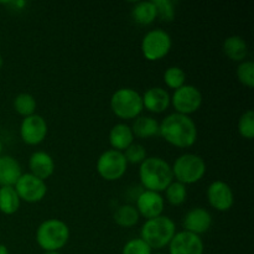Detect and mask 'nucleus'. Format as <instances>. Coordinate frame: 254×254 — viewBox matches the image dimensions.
I'll return each instance as SVG.
<instances>
[{
  "label": "nucleus",
  "mask_w": 254,
  "mask_h": 254,
  "mask_svg": "<svg viewBox=\"0 0 254 254\" xmlns=\"http://www.w3.org/2000/svg\"><path fill=\"white\" fill-rule=\"evenodd\" d=\"M169 254H203L205 243L201 236L188 231L176 232L169 243Z\"/></svg>",
  "instance_id": "nucleus-13"
},
{
  "label": "nucleus",
  "mask_w": 254,
  "mask_h": 254,
  "mask_svg": "<svg viewBox=\"0 0 254 254\" xmlns=\"http://www.w3.org/2000/svg\"><path fill=\"white\" fill-rule=\"evenodd\" d=\"M126 160L128 164H139L140 165L148 156H146L145 146L139 143H133L123 151Z\"/></svg>",
  "instance_id": "nucleus-30"
},
{
  "label": "nucleus",
  "mask_w": 254,
  "mask_h": 254,
  "mask_svg": "<svg viewBox=\"0 0 254 254\" xmlns=\"http://www.w3.org/2000/svg\"><path fill=\"white\" fill-rule=\"evenodd\" d=\"M2 141H1V139H0V156L2 155Z\"/></svg>",
  "instance_id": "nucleus-36"
},
{
  "label": "nucleus",
  "mask_w": 254,
  "mask_h": 254,
  "mask_svg": "<svg viewBox=\"0 0 254 254\" xmlns=\"http://www.w3.org/2000/svg\"><path fill=\"white\" fill-rule=\"evenodd\" d=\"M20 200L14 186H1L0 188V212L4 215H14L20 208Z\"/></svg>",
  "instance_id": "nucleus-23"
},
{
  "label": "nucleus",
  "mask_w": 254,
  "mask_h": 254,
  "mask_svg": "<svg viewBox=\"0 0 254 254\" xmlns=\"http://www.w3.org/2000/svg\"><path fill=\"white\" fill-rule=\"evenodd\" d=\"M22 175L21 164L11 155L0 156V188L14 186Z\"/></svg>",
  "instance_id": "nucleus-18"
},
{
  "label": "nucleus",
  "mask_w": 254,
  "mask_h": 254,
  "mask_svg": "<svg viewBox=\"0 0 254 254\" xmlns=\"http://www.w3.org/2000/svg\"><path fill=\"white\" fill-rule=\"evenodd\" d=\"M5 5H11V6H15L16 9H21V7H24L25 5H26V1H22V0H17V1H7V2H4Z\"/></svg>",
  "instance_id": "nucleus-33"
},
{
  "label": "nucleus",
  "mask_w": 254,
  "mask_h": 254,
  "mask_svg": "<svg viewBox=\"0 0 254 254\" xmlns=\"http://www.w3.org/2000/svg\"><path fill=\"white\" fill-rule=\"evenodd\" d=\"M131 17L136 24L150 25L155 21L158 17L156 15V7L153 0H145V1H138L134 4L131 9Z\"/></svg>",
  "instance_id": "nucleus-22"
},
{
  "label": "nucleus",
  "mask_w": 254,
  "mask_h": 254,
  "mask_svg": "<svg viewBox=\"0 0 254 254\" xmlns=\"http://www.w3.org/2000/svg\"><path fill=\"white\" fill-rule=\"evenodd\" d=\"M12 106H14L15 112L24 118L36 113V99L31 93H27V92H21V93L17 94L14 98Z\"/></svg>",
  "instance_id": "nucleus-25"
},
{
  "label": "nucleus",
  "mask_w": 254,
  "mask_h": 254,
  "mask_svg": "<svg viewBox=\"0 0 254 254\" xmlns=\"http://www.w3.org/2000/svg\"><path fill=\"white\" fill-rule=\"evenodd\" d=\"M122 254H153V250L140 237L131 238L124 245Z\"/></svg>",
  "instance_id": "nucleus-32"
},
{
  "label": "nucleus",
  "mask_w": 254,
  "mask_h": 254,
  "mask_svg": "<svg viewBox=\"0 0 254 254\" xmlns=\"http://www.w3.org/2000/svg\"><path fill=\"white\" fill-rule=\"evenodd\" d=\"M176 233V225L168 216L146 220L140 228V238L151 250H163Z\"/></svg>",
  "instance_id": "nucleus-4"
},
{
  "label": "nucleus",
  "mask_w": 254,
  "mask_h": 254,
  "mask_svg": "<svg viewBox=\"0 0 254 254\" xmlns=\"http://www.w3.org/2000/svg\"><path fill=\"white\" fill-rule=\"evenodd\" d=\"M159 124V134L171 145L190 148L197 140V126L190 116L174 112Z\"/></svg>",
  "instance_id": "nucleus-1"
},
{
  "label": "nucleus",
  "mask_w": 254,
  "mask_h": 254,
  "mask_svg": "<svg viewBox=\"0 0 254 254\" xmlns=\"http://www.w3.org/2000/svg\"><path fill=\"white\" fill-rule=\"evenodd\" d=\"M0 254H9V250L5 245L0 243Z\"/></svg>",
  "instance_id": "nucleus-34"
},
{
  "label": "nucleus",
  "mask_w": 254,
  "mask_h": 254,
  "mask_svg": "<svg viewBox=\"0 0 254 254\" xmlns=\"http://www.w3.org/2000/svg\"><path fill=\"white\" fill-rule=\"evenodd\" d=\"M164 83L171 89H178L186 84V73L181 67L170 66L165 69L163 74Z\"/></svg>",
  "instance_id": "nucleus-27"
},
{
  "label": "nucleus",
  "mask_w": 254,
  "mask_h": 254,
  "mask_svg": "<svg viewBox=\"0 0 254 254\" xmlns=\"http://www.w3.org/2000/svg\"><path fill=\"white\" fill-rule=\"evenodd\" d=\"M139 180L145 190L163 192L174 181L171 165L160 156H149L139 166Z\"/></svg>",
  "instance_id": "nucleus-2"
},
{
  "label": "nucleus",
  "mask_w": 254,
  "mask_h": 254,
  "mask_svg": "<svg viewBox=\"0 0 254 254\" xmlns=\"http://www.w3.org/2000/svg\"><path fill=\"white\" fill-rule=\"evenodd\" d=\"M207 201L212 208L220 212H226L235 205V192L227 183L215 180L207 186L206 190Z\"/></svg>",
  "instance_id": "nucleus-12"
},
{
  "label": "nucleus",
  "mask_w": 254,
  "mask_h": 254,
  "mask_svg": "<svg viewBox=\"0 0 254 254\" xmlns=\"http://www.w3.org/2000/svg\"><path fill=\"white\" fill-rule=\"evenodd\" d=\"M212 226V215L203 207H193L189 210L183 217L184 231L201 236Z\"/></svg>",
  "instance_id": "nucleus-15"
},
{
  "label": "nucleus",
  "mask_w": 254,
  "mask_h": 254,
  "mask_svg": "<svg viewBox=\"0 0 254 254\" xmlns=\"http://www.w3.org/2000/svg\"><path fill=\"white\" fill-rule=\"evenodd\" d=\"M44 254H61L60 252H44Z\"/></svg>",
  "instance_id": "nucleus-37"
},
{
  "label": "nucleus",
  "mask_w": 254,
  "mask_h": 254,
  "mask_svg": "<svg viewBox=\"0 0 254 254\" xmlns=\"http://www.w3.org/2000/svg\"><path fill=\"white\" fill-rule=\"evenodd\" d=\"M29 169L32 175L46 181L50 176L54 175L56 164H55L54 158L49 153L42 150H36L30 155Z\"/></svg>",
  "instance_id": "nucleus-17"
},
{
  "label": "nucleus",
  "mask_w": 254,
  "mask_h": 254,
  "mask_svg": "<svg viewBox=\"0 0 254 254\" xmlns=\"http://www.w3.org/2000/svg\"><path fill=\"white\" fill-rule=\"evenodd\" d=\"M159 122L150 116H139L130 126L134 136L139 139H149L159 135Z\"/></svg>",
  "instance_id": "nucleus-21"
},
{
  "label": "nucleus",
  "mask_w": 254,
  "mask_h": 254,
  "mask_svg": "<svg viewBox=\"0 0 254 254\" xmlns=\"http://www.w3.org/2000/svg\"><path fill=\"white\" fill-rule=\"evenodd\" d=\"M69 227L60 218H47L36 228V243L44 252H60L68 243Z\"/></svg>",
  "instance_id": "nucleus-3"
},
{
  "label": "nucleus",
  "mask_w": 254,
  "mask_h": 254,
  "mask_svg": "<svg viewBox=\"0 0 254 254\" xmlns=\"http://www.w3.org/2000/svg\"><path fill=\"white\" fill-rule=\"evenodd\" d=\"M20 200L27 203L40 202L47 193L46 181L41 180L31 173H22L14 185Z\"/></svg>",
  "instance_id": "nucleus-10"
},
{
  "label": "nucleus",
  "mask_w": 254,
  "mask_h": 254,
  "mask_svg": "<svg viewBox=\"0 0 254 254\" xmlns=\"http://www.w3.org/2000/svg\"><path fill=\"white\" fill-rule=\"evenodd\" d=\"M164 192H165V198L164 200H166L173 206L183 205L186 201V198H188V188H186V185L176 180H174L165 189Z\"/></svg>",
  "instance_id": "nucleus-26"
},
{
  "label": "nucleus",
  "mask_w": 254,
  "mask_h": 254,
  "mask_svg": "<svg viewBox=\"0 0 254 254\" xmlns=\"http://www.w3.org/2000/svg\"><path fill=\"white\" fill-rule=\"evenodd\" d=\"M164 207H165V200L163 195L155 191L143 190L135 200L136 211L140 217H145L146 220L163 215Z\"/></svg>",
  "instance_id": "nucleus-14"
},
{
  "label": "nucleus",
  "mask_w": 254,
  "mask_h": 254,
  "mask_svg": "<svg viewBox=\"0 0 254 254\" xmlns=\"http://www.w3.org/2000/svg\"><path fill=\"white\" fill-rule=\"evenodd\" d=\"M170 93L163 87H151L143 94V107L151 113H163L170 106Z\"/></svg>",
  "instance_id": "nucleus-16"
},
{
  "label": "nucleus",
  "mask_w": 254,
  "mask_h": 254,
  "mask_svg": "<svg viewBox=\"0 0 254 254\" xmlns=\"http://www.w3.org/2000/svg\"><path fill=\"white\" fill-rule=\"evenodd\" d=\"M134 138L130 126L126 123H117L109 130V144L114 150L124 151L134 143Z\"/></svg>",
  "instance_id": "nucleus-19"
},
{
  "label": "nucleus",
  "mask_w": 254,
  "mask_h": 254,
  "mask_svg": "<svg viewBox=\"0 0 254 254\" xmlns=\"http://www.w3.org/2000/svg\"><path fill=\"white\" fill-rule=\"evenodd\" d=\"M237 78L243 86L252 88L254 86V64L252 60H245L240 62L236 69Z\"/></svg>",
  "instance_id": "nucleus-28"
},
{
  "label": "nucleus",
  "mask_w": 254,
  "mask_h": 254,
  "mask_svg": "<svg viewBox=\"0 0 254 254\" xmlns=\"http://www.w3.org/2000/svg\"><path fill=\"white\" fill-rule=\"evenodd\" d=\"M111 109L118 118L135 119L144 109L141 94L130 87L117 89L111 97Z\"/></svg>",
  "instance_id": "nucleus-6"
},
{
  "label": "nucleus",
  "mask_w": 254,
  "mask_h": 254,
  "mask_svg": "<svg viewBox=\"0 0 254 254\" xmlns=\"http://www.w3.org/2000/svg\"><path fill=\"white\" fill-rule=\"evenodd\" d=\"M156 7V15L161 21H173L175 17V5L171 0H153Z\"/></svg>",
  "instance_id": "nucleus-31"
},
{
  "label": "nucleus",
  "mask_w": 254,
  "mask_h": 254,
  "mask_svg": "<svg viewBox=\"0 0 254 254\" xmlns=\"http://www.w3.org/2000/svg\"><path fill=\"white\" fill-rule=\"evenodd\" d=\"M113 220L119 227L131 228L138 225L139 220H140V215L136 211L135 206L126 203V205H121L114 211Z\"/></svg>",
  "instance_id": "nucleus-24"
},
{
  "label": "nucleus",
  "mask_w": 254,
  "mask_h": 254,
  "mask_svg": "<svg viewBox=\"0 0 254 254\" xmlns=\"http://www.w3.org/2000/svg\"><path fill=\"white\" fill-rule=\"evenodd\" d=\"M223 52L230 60L236 62L245 61L248 56V45L245 37L240 35H231L226 37L222 45Z\"/></svg>",
  "instance_id": "nucleus-20"
},
{
  "label": "nucleus",
  "mask_w": 254,
  "mask_h": 254,
  "mask_svg": "<svg viewBox=\"0 0 254 254\" xmlns=\"http://www.w3.org/2000/svg\"><path fill=\"white\" fill-rule=\"evenodd\" d=\"M173 47V39L164 29L156 27L146 32L141 39L140 50L148 61H159L170 52Z\"/></svg>",
  "instance_id": "nucleus-7"
},
{
  "label": "nucleus",
  "mask_w": 254,
  "mask_h": 254,
  "mask_svg": "<svg viewBox=\"0 0 254 254\" xmlns=\"http://www.w3.org/2000/svg\"><path fill=\"white\" fill-rule=\"evenodd\" d=\"M155 254H165V253H155Z\"/></svg>",
  "instance_id": "nucleus-38"
},
{
  "label": "nucleus",
  "mask_w": 254,
  "mask_h": 254,
  "mask_svg": "<svg viewBox=\"0 0 254 254\" xmlns=\"http://www.w3.org/2000/svg\"><path fill=\"white\" fill-rule=\"evenodd\" d=\"M202 93L193 84H184L180 88L175 89L170 97V104H173L176 113L185 116L197 112L202 106Z\"/></svg>",
  "instance_id": "nucleus-9"
},
{
  "label": "nucleus",
  "mask_w": 254,
  "mask_h": 254,
  "mask_svg": "<svg viewBox=\"0 0 254 254\" xmlns=\"http://www.w3.org/2000/svg\"><path fill=\"white\" fill-rule=\"evenodd\" d=\"M20 138L27 145H39L46 139L49 126L46 119L40 114L25 117L20 124Z\"/></svg>",
  "instance_id": "nucleus-11"
},
{
  "label": "nucleus",
  "mask_w": 254,
  "mask_h": 254,
  "mask_svg": "<svg viewBox=\"0 0 254 254\" xmlns=\"http://www.w3.org/2000/svg\"><path fill=\"white\" fill-rule=\"evenodd\" d=\"M2 64H4V59H2L1 54H0V68H1V67H2Z\"/></svg>",
  "instance_id": "nucleus-35"
},
{
  "label": "nucleus",
  "mask_w": 254,
  "mask_h": 254,
  "mask_svg": "<svg viewBox=\"0 0 254 254\" xmlns=\"http://www.w3.org/2000/svg\"><path fill=\"white\" fill-rule=\"evenodd\" d=\"M174 179L184 185L196 184L205 176L207 166L202 156L195 153H185L175 159L171 165Z\"/></svg>",
  "instance_id": "nucleus-5"
},
{
  "label": "nucleus",
  "mask_w": 254,
  "mask_h": 254,
  "mask_svg": "<svg viewBox=\"0 0 254 254\" xmlns=\"http://www.w3.org/2000/svg\"><path fill=\"white\" fill-rule=\"evenodd\" d=\"M238 131L245 139H253L254 136V112L248 109L238 119Z\"/></svg>",
  "instance_id": "nucleus-29"
},
{
  "label": "nucleus",
  "mask_w": 254,
  "mask_h": 254,
  "mask_svg": "<svg viewBox=\"0 0 254 254\" xmlns=\"http://www.w3.org/2000/svg\"><path fill=\"white\" fill-rule=\"evenodd\" d=\"M128 169L123 151L108 149L98 156L96 170L98 175L106 181H117L123 178Z\"/></svg>",
  "instance_id": "nucleus-8"
}]
</instances>
